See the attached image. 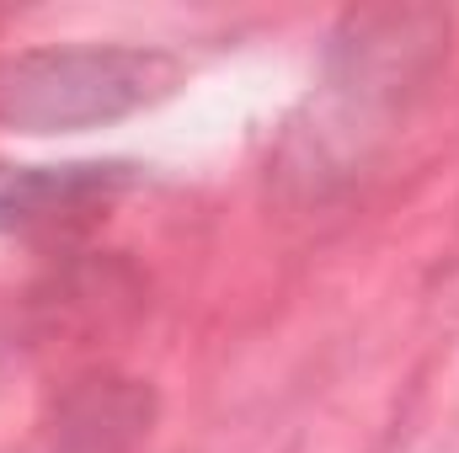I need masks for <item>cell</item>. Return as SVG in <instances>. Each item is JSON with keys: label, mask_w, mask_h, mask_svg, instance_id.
Wrapping results in <instances>:
<instances>
[{"label": "cell", "mask_w": 459, "mask_h": 453, "mask_svg": "<svg viewBox=\"0 0 459 453\" xmlns=\"http://www.w3.org/2000/svg\"><path fill=\"white\" fill-rule=\"evenodd\" d=\"M182 64L166 48L65 43L0 59V123L16 133L102 128L171 97Z\"/></svg>", "instance_id": "obj_1"}, {"label": "cell", "mask_w": 459, "mask_h": 453, "mask_svg": "<svg viewBox=\"0 0 459 453\" xmlns=\"http://www.w3.org/2000/svg\"><path fill=\"white\" fill-rule=\"evenodd\" d=\"M128 187H134V166H123V160L0 166V235L91 219L108 203H117Z\"/></svg>", "instance_id": "obj_2"}, {"label": "cell", "mask_w": 459, "mask_h": 453, "mask_svg": "<svg viewBox=\"0 0 459 453\" xmlns=\"http://www.w3.org/2000/svg\"><path fill=\"white\" fill-rule=\"evenodd\" d=\"M150 389L134 379H81L59 406L54 453H128L150 432Z\"/></svg>", "instance_id": "obj_3"}]
</instances>
